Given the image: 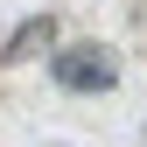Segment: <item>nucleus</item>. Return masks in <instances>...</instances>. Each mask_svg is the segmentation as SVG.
Masks as SVG:
<instances>
[{
	"label": "nucleus",
	"mask_w": 147,
	"mask_h": 147,
	"mask_svg": "<svg viewBox=\"0 0 147 147\" xmlns=\"http://www.w3.org/2000/svg\"><path fill=\"white\" fill-rule=\"evenodd\" d=\"M49 77H56L63 91H112L119 84V63H112V49L105 42H70V49H56L49 56Z\"/></svg>",
	"instance_id": "1"
},
{
	"label": "nucleus",
	"mask_w": 147,
	"mask_h": 147,
	"mask_svg": "<svg viewBox=\"0 0 147 147\" xmlns=\"http://www.w3.org/2000/svg\"><path fill=\"white\" fill-rule=\"evenodd\" d=\"M49 42H56V21H49V14H35V21H21V28L7 35V49H0V63H28L35 49H49Z\"/></svg>",
	"instance_id": "2"
}]
</instances>
